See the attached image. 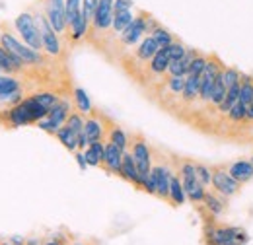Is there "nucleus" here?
<instances>
[{
  "instance_id": "13",
  "label": "nucleus",
  "mask_w": 253,
  "mask_h": 245,
  "mask_svg": "<svg viewBox=\"0 0 253 245\" xmlns=\"http://www.w3.org/2000/svg\"><path fill=\"white\" fill-rule=\"evenodd\" d=\"M228 171H230V175H232L238 183H242V185L253 179V163L250 160H238V162L230 163V165H228Z\"/></svg>"
},
{
  "instance_id": "4",
  "label": "nucleus",
  "mask_w": 253,
  "mask_h": 245,
  "mask_svg": "<svg viewBox=\"0 0 253 245\" xmlns=\"http://www.w3.org/2000/svg\"><path fill=\"white\" fill-rule=\"evenodd\" d=\"M130 154L136 162V167H138V173H140V189H142V183L148 179V175L152 171V150L148 148L144 138L136 136V140L132 142Z\"/></svg>"
},
{
  "instance_id": "23",
  "label": "nucleus",
  "mask_w": 253,
  "mask_h": 245,
  "mask_svg": "<svg viewBox=\"0 0 253 245\" xmlns=\"http://www.w3.org/2000/svg\"><path fill=\"white\" fill-rule=\"evenodd\" d=\"M169 201L179 206V204H185L187 201V195H185V189H183V183H181V177L173 173L171 177V183H169Z\"/></svg>"
},
{
  "instance_id": "19",
  "label": "nucleus",
  "mask_w": 253,
  "mask_h": 245,
  "mask_svg": "<svg viewBox=\"0 0 253 245\" xmlns=\"http://www.w3.org/2000/svg\"><path fill=\"white\" fill-rule=\"evenodd\" d=\"M195 55H197V51L189 49L185 57H181V59H177V61H171L169 66H168V74H169V76H187V74H189L191 61H193Z\"/></svg>"
},
{
  "instance_id": "1",
  "label": "nucleus",
  "mask_w": 253,
  "mask_h": 245,
  "mask_svg": "<svg viewBox=\"0 0 253 245\" xmlns=\"http://www.w3.org/2000/svg\"><path fill=\"white\" fill-rule=\"evenodd\" d=\"M0 45H2L8 53H12L14 57H18L24 64H33V66L43 64V57H41L39 51H33L30 45L22 43L18 37H14V35L8 33V31H0Z\"/></svg>"
},
{
  "instance_id": "45",
  "label": "nucleus",
  "mask_w": 253,
  "mask_h": 245,
  "mask_svg": "<svg viewBox=\"0 0 253 245\" xmlns=\"http://www.w3.org/2000/svg\"><path fill=\"white\" fill-rule=\"evenodd\" d=\"M132 0H115L113 2V14L115 12H125V10H130L132 8Z\"/></svg>"
},
{
  "instance_id": "21",
  "label": "nucleus",
  "mask_w": 253,
  "mask_h": 245,
  "mask_svg": "<svg viewBox=\"0 0 253 245\" xmlns=\"http://www.w3.org/2000/svg\"><path fill=\"white\" fill-rule=\"evenodd\" d=\"M0 68L6 72V74H12V72H18L24 68V62L20 61L18 57H14L12 53H8L2 45H0Z\"/></svg>"
},
{
  "instance_id": "7",
  "label": "nucleus",
  "mask_w": 253,
  "mask_h": 245,
  "mask_svg": "<svg viewBox=\"0 0 253 245\" xmlns=\"http://www.w3.org/2000/svg\"><path fill=\"white\" fill-rule=\"evenodd\" d=\"M41 2H43V14L49 20L51 28L57 31L59 35H63L64 31L68 30L64 0H41Z\"/></svg>"
},
{
  "instance_id": "30",
  "label": "nucleus",
  "mask_w": 253,
  "mask_h": 245,
  "mask_svg": "<svg viewBox=\"0 0 253 245\" xmlns=\"http://www.w3.org/2000/svg\"><path fill=\"white\" fill-rule=\"evenodd\" d=\"M240 101L244 105L253 103V76L242 74V90H240Z\"/></svg>"
},
{
  "instance_id": "18",
  "label": "nucleus",
  "mask_w": 253,
  "mask_h": 245,
  "mask_svg": "<svg viewBox=\"0 0 253 245\" xmlns=\"http://www.w3.org/2000/svg\"><path fill=\"white\" fill-rule=\"evenodd\" d=\"M158 51H160V45L156 43V39H154L152 35H146V37L138 43V47H136V57H138L140 61L150 62Z\"/></svg>"
},
{
  "instance_id": "47",
  "label": "nucleus",
  "mask_w": 253,
  "mask_h": 245,
  "mask_svg": "<svg viewBox=\"0 0 253 245\" xmlns=\"http://www.w3.org/2000/svg\"><path fill=\"white\" fill-rule=\"evenodd\" d=\"M248 119H250V121H253V103H250V105H248Z\"/></svg>"
},
{
  "instance_id": "3",
  "label": "nucleus",
  "mask_w": 253,
  "mask_h": 245,
  "mask_svg": "<svg viewBox=\"0 0 253 245\" xmlns=\"http://www.w3.org/2000/svg\"><path fill=\"white\" fill-rule=\"evenodd\" d=\"M156 26H158V24H156L148 14L140 12L138 16H134L132 24L121 33V41H123L125 45H128V47H132V45H136L138 41H142V39L146 37V33H150Z\"/></svg>"
},
{
  "instance_id": "6",
  "label": "nucleus",
  "mask_w": 253,
  "mask_h": 245,
  "mask_svg": "<svg viewBox=\"0 0 253 245\" xmlns=\"http://www.w3.org/2000/svg\"><path fill=\"white\" fill-rule=\"evenodd\" d=\"M212 187H214V191H216L220 197L230 199V197L238 195L242 183H238V181L230 175L228 167H224V165H214V167H212Z\"/></svg>"
},
{
  "instance_id": "24",
  "label": "nucleus",
  "mask_w": 253,
  "mask_h": 245,
  "mask_svg": "<svg viewBox=\"0 0 253 245\" xmlns=\"http://www.w3.org/2000/svg\"><path fill=\"white\" fill-rule=\"evenodd\" d=\"M199 93H201V76H191L187 74V78H185V88H183V92H181V97H183V101H195L197 97H199Z\"/></svg>"
},
{
  "instance_id": "33",
  "label": "nucleus",
  "mask_w": 253,
  "mask_h": 245,
  "mask_svg": "<svg viewBox=\"0 0 253 245\" xmlns=\"http://www.w3.org/2000/svg\"><path fill=\"white\" fill-rule=\"evenodd\" d=\"M109 142H113L115 146H119L123 152L126 150V146H128V136L125 134V130L123 128H119V126H111L109 128V138H107Z\"/></svg>"
},
{
  "instance_id": "22",
  "label": "nucleus",
  "mask_w": 253,
  "mask_h": 245,
  "mask_svg": "<svg viewBox=\"0 0 253 245\" xmlns=\"http://www.w3.org/2000/svg\"><path fill=\"white\" fill-rule=\"evenodd\" d=\"M169 53H168V47H162L158 53L154 55V59L150 61V72L152 74H166L168 72V66H169Z\"/></svg>"
},
{
  "instance_id": "46",
  "label": "nucleus",
  "mask_w": 253,
  "mask_h": 245,
  "mask_svg": "<svg viewBox=\"0 0 253 245\" xmlns=\"http://www.w3.org/2000/svg\"><path fill=\"white\" fill-rule=\"evenodd\" d=\"M74 158H76V163H78V167L84 171V169L88 167V162H86V158H84V152H82V150H76V152H74Z\"/></svg>"
},
{
  "instance_id": "31",
  "label": "nucleus",
  "mask_w": 253,
  "mask_h": 245,
  "mask_svg": "<svg viewBox=\"0 0 253 245\" xmlns=\"http://www.w3.org/2000/svg\"><path fill=\"white\" fill-rule=\"evenodd\" d=\"M226 92H228V88H226V84H224V70H222L220 74L216 76V82H214V90H212L211 103L218 107L222 101H224V97H226Z\"/></svg>"
},
{
  "instance_id": "44",
  "label": "nucleus",
  "mask_w": 253,
  "mask_h": 245,
  "mask_svg": "<svg viewBox=\"0 0 253 245\" xmlns=\"http://www.w3.org/2000/svg\"><path fill=\"white\" fill-rule=\"evenodd\" d=\"M240 80H242V74H240L236 68H224V84H226L228 90H230L232 86H236Z\"/></svg>"
},
{
  "instance_id": "48",
  "label": "nucleus",
  "mask_w": 253,
  "mask_h": 245,
  "mask_svg": "<svg viewBox=\"0 0 253 245\" xmlns=\"http://www.w3.org/2000/svg\"><path fill=\"white\" fill-rule=\"evenodd\" d=\"M43 245H63L61 242H57V240H53V242H47V244H43Z\"/></svg>"
},
{
  "instance_id": "35",
  "label": "nucleus",
  "mask_w": 253,
  "mask_h": 245,
  "mask_svg": "<svg viewBox=\"0 0 253 245\" xmlns=\"http://www.w3.org/2000/svg\"><path fill=\"white\" fill-rule=\"evenodd\" d=\"M150 35L156 39V43L160 45V49H162V47H168V45H171V43L175 41L173 35L166 30V28H162V26H156L154 30L150 31Z\"/></svg>"
},
{
  "instance_id": "37",
  "label": "nucleus",
  "mask_w": 253,
  "mask_h": 245,
  "mask_svg": "<svg viewBox=\"0 0 253 245\" xmlns=\"http://www.w3.org/2000/svg\"><path fill=\"white\" fill-rule=\"evenodd\" d=\"M33 97H35V99H37V101H39V103H41L45 109H49V111H51V109H53V107H55V105L61 101V99H59V95H57V93H53V92L33 93Z\"/></svg>"
},
{
  "instance_id": "26",
  "label": "nucleus",
  "mask_w": 253,
  "mask_h": 245,
  "mask_svg": "<svg viewBox=\"0 0 253 245\" xmlns=\"http://www.w3.org/2000/svg\"><path fill=\"white\" fill-rule=\"evenodd\" d=\"M74 103H76V111L78 113H82L84 117H88V115H92L94 113V107H92V101H90V97H88V93L84 92L82 88H74Z\"/></svg>"
},
{
  "instance_id": "11",
  "label": "nucleus",
  "mask_w": 253,
  "mask_h": 245,
  "mask_svg": "<svg viewBox=\"0 0 253 245\" xmlns=\"http://www.w3.org/2000/svg\"><path fill=\"white\" fill-rule=\"evenodd\" d=\"M113 2L115 0H99L94 20H92L94 33H99V31H105L107 28H111V24H113Z\"/></svg>"
},
{
  "instance_id": "27",
  "label": "nucleus",
  "mask_w": 253,
  "mask_h": 245,
  "mask_svg": "<svg viewBox=\"0 0 253 245\" xmlns=\"http://www.w3.org/2000/svg\"><path fill=\"white\" fill-rule=\"evenodd\" d=\"M240 90H242V80L236 84V86H232L228 92H226V97H224V101H222L220 105H218V111L224 113V115H228V111L240 101Z\"/></svg>"
},
{
  "instance_id": "29",
  "label": "nucleus",
  "mask_w": 253,
  "mask_h": 245,
  "mask_svg": "<svg viewBox=\"0 0 253 245\" xmlns=\"http://www.w3.org/2000/svg\"><path fill=\"white\" fill-rule=\"evenodd\" d=\"M88 28H90V22L80 14L74 22H72V26L68 28V33H70V39L72 41H80L86 33H88Z\"/></svg>"
},
{
  "instance_id": "12",
  "label": "nucleus",
  "mask_w": 253,
  "mask_h": 245,
  "mask_svg": "<svg viewBox=\"0 0 253 245\" xmlns=\"http://www.w3.org/2000/svg\"><path fill=\"white\" fill-rule=\"evenodd\" d=\"M123 150L119 146H115L113 142H105V154H103V167L109 173L121 175V163H123Z\"/></svg>"
},
{
  "instance_id": "42",
  "label": "nucleus",
  "mask_w": 253,
  "mask_h": 245,
  "mask_svg": "<svg viewBox=\"0 0 253 245\" xmlns=\"http://www.w3.org/2000/svg\"><path fill=\"white\" fill-rule=\"evenodd\" d=\"M187 51H189V49H187L181 41H173L171 45H168V53H169V59H171V61H177V59L185 57Z\"/></svg>"
},
{
  "instance_id": "2",
  "label": "nucleus",
  "mask_w": 253,
  "mask_h": 245,
  "mask_svg": "<svg viewBox=\"0 0 253 245\" xmlns=\"http://www.w3.org/2000/svg\"><path fill=\"white\" fill-rule=\"evenodd\" d=\"M16 30L22 35L24 43L30 45L33 51H43V39H41V31L37 26V20L32 12H22L16 18Z\"/></svg>"
},
{
  "instance_id": "15",
  "label": "nucleus",
  "mask_w": 253,
  "mask_h": 245,
  "mask_svg": "<svg viewBox=\"0 0 253 245\" xmlns=\"http://www.w3.org/2000/svg\"><path fill=\"white\" fill-rule=\"evenodd\" d=\"M6 121L10 126H26V124H32V117H30V113H28V109H26V105L22 103V101H18L14 107H10L8 109V113H6Z\"/></svg>"
},
{
  "instance_id": "36",
  "label": "nucleus",
  "mask_w": 253,
  "mask_h": 245,
  "mask_svg": "<svg viewBox=\"0 0 253 245\" xmlns=\"http://www.w3.org/2000/svg\"><path fill=\"white\" fill-rule=\"evenodd\" d=\"M84 122H86V119H84V115L82 113H78V111H72L70 115H68V119H66V126L72 130V132H76V134H80V132H84Z\"/></svg>"
},
{
  "instance_id": "8",
  "label": "nucleus",
  "mask_w": 253,
  "mask_h": 245,
  "mask_svg": "<svg viewBox=\"0 0 253 245\" xmlns=\"http://www.w3.org/2000/svg\"><path fill=\"white\" fill-rule=\"evenodd\" d=\"M70 113H72V111H70V103H68V101H59V103L49 111V115H47L45 119H41V121L37 122V126H39L41 130L49 132V134H57V130L66 122Z\"/></svg>"
},
{
  "instance_id": "40",
  "label": "nucleus",
  "mask_w": 253,
  "mask_h": 245,
  "mask_svg": "<svg viewBox=\"0 0 253 245\" xmlns=\"http://www.w3.org/2000/svg\"><path fill=\"white\" fill-rule=\"evenodd\" d=\"M185 78L187 76H169L168 82H166L168 90L173 93V95H181L183 88H185Z\"/></svg>"
},
{
  "instance_id": "28",
  "label": "nucleus",
  "mask_w": 253,
  "mask_h": 245,
  "mask_svg": "<svg viewBox=\"0 0 253 245\" xmlns=\"http://www.w3.org/2000/svg\"><path fill=\"white\" fill-rule=\"evenodd\" d=\"M132 20H134V16H132V12H130V10H125V12H115V14H113L111 30L121 35V33H123L130 24H132Z\"/></svg>"
},
{
  "instance_id": "20",
  "label": "nucleus",
  "mask_w": 253,
  "mask_h": 245,
  "mask_svg": "<svg viewBox=\"0 0 253 245\" xmlns=\"http://www.w3.org/2000/svg\"><path fill=\"white\" fill-rule=\"evenodd\" d=\"M103 154H105V142L99 140V142H92V144L84 150V158H86L88 165L99 167V165H103Z\"/></svg>"
},
{
  "instance_id": "5",
  "label": "nucleus",
  "mask_w": 253,
  "mask_h": 245,
  "mask_svg": "<svg viewBox=\"0 0 253 245\" xmlns=\"http://www.w3.org/2000/svg\"><path fill=\"white\" fill-rule=\"evenodd\" d=\"M35 20H37V26L41 31V39H43V51L51 57H59L61 55V39H59V33L51 28L49 20L45 18L43 12H37L35 14Z\"/></svg>"
},
{
  "instance_id": "41",
  "label": "nucleus",
  "mask_w": 253,
  "mask_h": 245,
  "mask_svg": "<svg viewBox=\"0 0 253 245\" xmlns=\"http://www.w3.org/2000/svg\"><path fill=\"white\" fill-rule=\"evenodd\" d=\"M228 117H230V121H234V122H240V121H244V119H248V105H244L242 101H238V103L228 111Z\"/></svg>"
},
{
  "instance_id": "16",
  "label": "nucleus",
  "mask_w": 253,
  "mask_h": 245,
  "mask_svg": "<svg viewBox=\"0 0 253 245\" xmlns=\"http://www.w3.org/2000/svg\"><path fill=\"white\" fill-rule=\"evenodd\" d=\"M121 177L126 179L128 183H132L134 187H140V173L136 167V162L132 158V154L126 152L123 154V163H121Z\"/></svg>"
},
{
  "instance_id": "9",
  "label": "nucleus",
  "mask_w": 253,
  "mask_h": 245,
  "mask_svg": "<svg viewBox=\"0 0 253 245\" xmlns=\"http://www.w3.org/2000/svg\"><path fill=\"white\" fill-rule=\"evenodd\" d=\"M207 240L209 245H244L246 232L238 228H209Z\"/></svg>"
},
{
  "instance_id": "38",
  "label": "nucleus",
  "mask_w": 253,
  "mask_h": 245,
  "mask_svg": "<svg viewBox=\"0 0 253 245\" xmlns=\"http://www.w3.org/2000/svg\"><path fill=\"white\" fill-rule=\"evenodd\" d=\"M195 173H197V179L205 187L212 185V167H209L205 163H195Z\"/></svg>"
},
{
  "instance_id": "43",
  "label": "nucleus",
  "mask_w": 253,
  "mask_h": 245,
  "mask_svg": "<svg viewBox=\"0 0 253 245\" xmlns=\"http://www.w3.org/2000/svg\"><path fill=\"white\" fill-rule=\"evenodd\" d=\"M97 4H99V0H82V16L90 22V26H92L95 10H97Z\"/></svg>"
},
{
  "instance_id": "10",
  "label": "nucleus",
  "mask_w": 253,
  "mask_h": 245,
  "mask_svg": "<svg viewBox=\"0 0 253 245\" xmlns=\"http://www.w3.org/2000/svg\"><path fill=\"white\" fill-rule=\"evenodd\" d=\"M150 177L156 181V197H160V199H169V183H171L173 171L166 163H152Z\"/></svg>"
},
{
  "instance_id": "32",
  "label": "nucleus",
  "mask_w": 253,
  "mask_h": 245,
  "mask_svg": "<svg viewBox=\"0 0 253 245\" xmlns=\"http://www.w3.org/2000/svg\"><path fill=\"white\" fill-rule=\"evenodd\" d=\"M203 203H205L207 210H209L212 216H218V214H222V212H224V203H222V201L216 197V195H214V193H205Z\"/></svg>"
},
{
  "instance_id": "34",
  "label": "nucleus",
  "mask_w": 253,
  "mask_h": 245,
  "mask_svg": "<svg viewBox=\"0 0 253 245\" xmlns=\"http://www.w3.org/2000/svg\"><path fill=\"white\" fill-rule=\"evenodd\" d=\"M66 6V26L70 28L72 22L82 14V0H64Z\"/></svg>"
},
{
  "instance_id": "17",
  "label": "nucleus",
  "mask_w": 253,
  "mask_h": 245,
  "mask_svg": "<svg viewBox=\"0 0 253 245\" xmlns=\"http://www.w3.org/2000/svg\"><path fill=\"white\" fill-rule=\"evenodd\" d=\"M20 82L10 74H0V99H20Z\"/></svg>"
},
{
  "instance_id": "25",
  "label": "nucleus",
  "mask_w": 253,
  "mask_h": 245,
  "mask_svg": "<svg viewBox=\"0 0 253 245\" xmlns=\"http://www.w3.org/2000/svg\"><path fill=\"white\" fill-rule=\"evenodd\" d=\"M57 138H59V142L63 144L66 150H70V152H76L78 150V134L76 132H72L66 124H63L59 130H57V134H55Z\"/></svg>"
},
{
  "instance_id": "14",
  "label": "nucleus",
  "mask_w": 253,
  "mask_h": 245,
  "mask_svg": "<svg viewBox=\"0 0 253 245\" xmlns=\"http://www.w3.org/2000/svg\"><path fill=\"white\" fill-rule=\"evenodd\" d=\"M84 132H86V138L88 142H99L103 140V132H105V126L101 122V117L99 115H88L86 117V122H84Z\"/></svg>"
},
{
  "instance_id": "49",
  "label": "nucleus",
  "mask_w": 253,
  "mask_h": 245,
  "mask_svg": "<svg viewBox=\"0 0 253 245\" xmlns=\"http://www.w3.org/2000/svg\"><path fill=\"white\" fill-rule=\"evenodd\" d=\"M250 162H252V163H253V156H252V160H250Z\"/></svg>"
},
{
  "instance_id": "39",
  "label": "nucleus",
  "mask_w": 253,
  "mask_h": 245,
  "mask_svg": "<svg viewBox=\"0 0 253 245\" xmlns=\"http://www.w3.org/2000/svg\"><path fill=\"white\" fill-rule=\"evenodd\" d=\"M207 61H209V57H205L203 53H197V55L193 57L191 66H189L191 76H201V74H203V70H205V66H207Z\"/></svg>"
}]
</instances>
